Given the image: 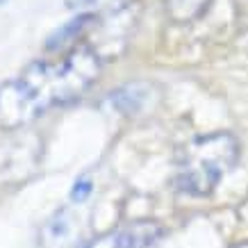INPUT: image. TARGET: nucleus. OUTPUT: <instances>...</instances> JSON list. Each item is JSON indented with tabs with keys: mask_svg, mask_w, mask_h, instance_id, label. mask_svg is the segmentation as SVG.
I'll return each instance as SVG.
<instances>
[{
	"mask_svg": "<svg viewBox=\"0 0 248 248\" xmlns=\"http://www.w3.org/2000/svg\"><path fill=\"white\" fill-rule=\"evenodd\" d=\"M162 230L153 221H135L125 223L91 239L84 248H148L157 239Z\"/></svg>",
	"mask_w": 248,
	"mask_h": 248,
	"instance_id": "obj_3",
	"label": "nucleus"
},
{
	"mask_svg": "<svg viewBox=\"0 0 248 248\" xmlns=\"http://www.w3.org/2000/svg\"><path fill=\"white\" fill-rule=\"evenodd\" d=\"M73 230V217L68 210L55 212L53 217L46 221V226L39 232V244L41 248H64Z\"/></svg>",
	"mask_w": 248,
	"mask_h": 248,
	"instance_id": "obj_4",
	"label": "nucleus"
},
{
	"mask_svg": "<svg viewBox=\"0 0 248 248\" xmlns=\"http://www.w3.org/2000/svg\"><path fill=\"white\" fill-rule=\"evenodd\" d=\"M164 2H166V12H169L173 21L187 23L203 14L205 9L210 7L212 0H164Z\"/></svg>",
	"mask_w": 248,
	"mask_h": 248,
	"instance_id": "obj_7",
	"label": "nucleus"
},
{
	"mask_svg": "<svg viewBox=\"0 0 248 248\" xmlns=\"http://www.w3.org/2000/svg\"><path fill=\"white\" fill-rule=\"evenodd\" d=\"M239 141L230 132L196 137L178 155L175 187L189 196L212 194L226 173L237 164Z\"/></svg>",
	"mask_w": 248,
	"mask_h": 248,
	"instance_id": "obj_2",
	"label": "nucleus"
},
{
	"mask_svg": "<svg viewBox=\"0 0 248 248\" xmlns=\"http://www.w3.org/2000/svg\"><path fill=\"white\" fill-rule=\"evenodd\" d=\"M91 21H93V16H91V14H80V16H76V18H71L68 23H64V25H62L60 30H55L53 34L48 37L46 48H48V50H60L64 44H68L71 39H76Z\"/></svg>",
	"mask_w": 248,
	"mask_h": 248,
	"instance_id": "obj_6",
	"label": "nucleus"
},
{
	"mask_svg": "<svg viewBox=\"0 0 248 248\" xmlns=\"http://www.w3.org/2000/svg\"><path fill=\"white\" fill-rule=\"evenodd\" d=\"M100 68L103 57L91 46H76L55 62H32L0 84V128H23L48 109L80 98L96 82Z\"/></svg>",
	"mask_w": 248,
	"mask_h": 248,
	"instance_id": "obj_1",
	"label": "nucleus"
},
{
	"mask_svg": "<svg viewBox=\"0 0 248 248\" xmlns=\"http://www.w3.org/2000/svg\"><path fill=\"white\" fill-rule=\"evenodd\" d=\"M2 2H7V0H0V5H2Z\"/></svg>",
	"mask_w": 248,
	"mask_h": 248,
	"instance_id": "obj_9",
	"label": "nucleus"
},
{
	"mask_svg": "<svg viewBox=\"0 0 248 248\" xmlns=\"http://www.w3.org/2000/svg\"><path fill=\"white\" fill-rule=\"evenodd\" d=\"M91 191H93V185H91V180H87V178H80V180L73 185V189H71V201L82 203V201H87V198H89Z\"/></svg>",
	"mask_w": 248,
	"mask_h": 248,
	"instance_id": "obj_8",
	"label": "nucleus"
},
{
	"mask_svg": "<svg viewBox=\"0 0 248 248\" xmlns=\"http://www.w3.org/2000/svg\"><path fill=\"white\" fill-rule=\"evenodd\" d=\"M148 93H151V87H148V84L132 82V84H125V87L112 91V93H109V103L123 114H135L146 105Z\"/></svg>",
	"mask_w": 248,
	"mask_h": 248,
	"instance_id": "obj_5",
	"label": "nucleus"
}]
</instances>
